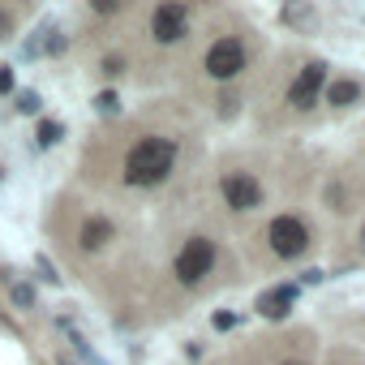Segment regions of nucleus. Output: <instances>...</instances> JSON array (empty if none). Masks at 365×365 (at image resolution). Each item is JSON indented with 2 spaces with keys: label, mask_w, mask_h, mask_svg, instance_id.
Instances as JSON below:
<instances>
[{
  "label": "nucleus",
  "mask_w": 365,
  "mask_h": 365,
  "mask_svg": "<svg viewBox=\"0 0 365 365\" xmlns=\"http://www.w3.org/2000/svg\"><path fill=\"white\" fill-rule=\"evenodd\" d=\"M237 322H241L237 314H215V331H232Z\"/></svg>",
  "instance_id": "19"
},
{
  "label": "nucleus",
  "mask_w": 365,
  "mask_h": 365,
  "mask_svg": "<svg viewBox=\"0 0 365 365\" xmlns=\"http://www.w3.org/2000/svg\"><path fill=\"white\" fill-rule=\"evenodd\" d=\"M279 365H305V361H279Z\"/></svg>",
  "instance_id": "24"
},
{
  "label": "nucleus",
  "mask_w": 365,
  "mask_h": 365,
  "mask_svg": "<svg viewBox=\"0 0 365 365\" xmlns=\"http://www.w3.org/2000/svg\"><path fill=\"white\" fill-rule=\"evenodd\" d=\"M35 267H39V275H43V284H52V288H56V284H61V275H56V267H52V262H48V258H43V254H39V258H35Z\"/></svg>",
  "instance_id": "15"
},
{
  "label": "nucleus",
  "mask_w": 365,
  "mask_h": 365,
  "mask_svg": "<svg viewBox=\"0 0 365 365\" xmlns=\"http://www.w3.org/2000/svg\"><path fill=\"white\" fill-rule=\"evenodd\" d=\"M322 279H327L322 271H301V284H322Z\"/></svg>",
  "instance_id": "23"
},
{
  "label": "nucleus",
  "mask_w": 365,
  "mask_h": 365,
  "mask_svg": "<svg viewBox=\"0 0 365 365\" xmlns=\"http://www.w3.org/2000/svg\"><path fill=\"white\" fill-rule=\"evenodd\" d=\"M0 279H9V271H5V267H0Z\"/></svg>",
  "instance_id": "25"
},
{
  "label": "nucleus",
  "mask_w": 365,
  "mask_h": 365,
  "mask_svg": "<svg viewBox=\"0 0 365 365\" xmlns=\"http://www.w3.org/2000/svg\"><path fill=\"white\" fill-rule=\"evenodd\" d=\"M69 48V39L61 35V31H48V39H43V52H52V56H61Z\"/></svg>",
  "instance_id": "14"
},
{
  "label": "nucleus",
  "mask_w": 365,
  "mask_h": 365,
  "mask_svg": "<svg viewBox=\"0 0 365 365\" xmlns=\"http://www.w3.org/2000/svg\"><path fill=\"white\" fill-rule=\"evenodd\" d=\"M61 365H73V361H69V356H61Z\"/></svg>",
  "instance_id": "26"
},
{
  "label": "nucleus",
  "mask_w": 365,
  "mask_h": 365,
  "mask_svg": "<svg viewBox=\"0 0 365 365\" xmlns=\"http://www.w3.org/2000/svg\"><path fill=\"white\" fill-rule=\"evenodd\" d=\"M185 22H190V5H155L150 14V35L155 43H176L180 35H185Z\"/></svg>",
  "instance_id": "6"
},
{
  "label": "nucleus",
  "mask_w": 365,
  "mask_h": 365,
  "mask_svg": "<svg viewBox=\"0 0 365 365\" xmlns=\"http://www.w3.org/2000/svg\"><path fill=\"white\" fill-rule=\"evenodd\" d=\"M267 241H271L275 258H301L314 237H309V224L301 215H275L271 228H267Z\"/></svg>",
  "instance_id": "2"
},
{
  "label": "nucleus",
  "mask_w": 365,
  "mask_h": 365,
  "mask_svg": "<svg viewBox=\"0 0 365 365\" xmlns=\"http://www.w3.org/2000/svg\"><path fill=\"white\" fill-rule=\"evenodd\" d=\"M9 31H14V18H9L5 9H0V39H9Z\"/></svg>",
  "instance_id": "21"
},
{
  "label": "nucleus",
  "mask_w": 365,
  "mask_h": 365,
  "mask_svg": "<svg viewBox=\"0 0 365 365\" xmlns=\"http://www.w3.org/2000/svg\"><path fill=\"white\" fill-rule=\"evenodd\" d=\"M9 91H14V69L0 65V95H9Z\"/></svg>",
  "instance_id": "18"
},
{
  "label": "nucleus",
  "mask_w": 365,
  "mask_h": 365,
  "mask_svg": "<svg viewBox=\"0 0 365 365\" xmlns=\"http://www.w3.org/2000/svg\"><path fill=\"white\" fill-rule=\"evenodd\" d=\"M356 99H361V86H356V82H348V78L327 86V103H335V108H352Z\"/></svg>",
  "instance_id": "10"
},
{
  "label": "nucleus",
  "mask_w": 365,
  "mask_h": 365,
  "mask_svg": "<svg viewBox=\"0 0 365 365\" xmlns=\"http://www.w3.org/2000/svg\"><path fill=\"white\" fill-rule=\"evenodd\" d=\"M95 112H99V116H116V112H120V99H116L112 91H99V95H95Z\"/></svg>",
  "instance_id": "12"
},
{
  "label": "nucleus",
  "mask_w": 365,
  "mask_h": 365,
  "mask_svg": "<svg viewBox=\"0 0 365 365\" xmlns=\"http://www.w3.org/2000/svg\"><path fill=\"white\" fill-rule=\"evenodd\" d=\"M61 133H65V129H61V120H43V125H39V133H35V142H39V146H52V142H61Z\"/></svg>",
  "instance_id": "13"
},
{
  "label": "nucleus",
  "mask_w": 365,
  "mask_h": 365,
  "mask_svg": "<svg viewBox=\"0 0 365 365\" xmlns=\"http://www.w3.org/2000/svg\"><path fill=\"white\" fill-rule=\"evenodd\" d=\"M292 301H297V284H284V288H267V292L254 301V309H258L262 318H284V314L292 309Z\"/></svg>",
  "instance_id": "9"
},
{
  "label": "nucleus",
  "mask_w": 365,
  "mask_h": 365,
  "mask_svg": "<svg viewBox=\"0 0 365 365\" xmlns=\"http://www.w3.org/2000/svg\"><path fill=\"white\" fill-rule=\"evenodd\" d=\"M39 108H43L39 91H22V95H18V112H22V116H39Z\"/></svg>",
  "instance_id": "11"
},
{
  "label": "nucleus",
  "mask_w": 365,
  "mask_h": 365,
  "mask_svg": "<svg viewBox=\"0 0 365 365\" xmlns=\"http://www.w3.org/2000/svg\"><path fill=\"white\" fill-rule=\"evenodd\" d=\"M211 267H215V241L211 237H194V241H185V250L176 254V279L185 288L202 284L211 275Z\"/></svg>",
  "instance_id": "3"
},
{
  "label": "nucleus",
  "mask_w": 365,
  "mask_h": 365,
  "mask_svg": "<svg viewBox=\"0 0 365 365\" xmlns=\"http://www.w3.org/2000/svg\"><path fill=\"white\" fill-rule=\"evenodd\" d=\"M103 73L116 78V73H120V56H103Z\"/></svg>",
  "instance_id": "20"
},
{
  "label": "nucleus",
  "mask_w": 365,
  "mask_h": 365,
  "mask_svg": "<svg viewBox=\"0 0 365 365\" xmlns=\"http://www.w3.org/2000/svg\"><path fill=\"white\" fill-rule=\"evenodd\" d=\"M279 18H284V22H314V9H297V5H292V9H284Z\"/></svg>",
  "instance_id": "17"
},
{
  "label": "nucleus",
  "mask_w": 365,
  "mask_h": 365,
  "mask_svg": "<svg viewBox=\"0 0 365 365\" xmlns=\"http://www.w3.org/2000/svg\"><path fill=\"white\" fill-rule=\"evenodd\" d=\"M120 5H116V0H95V14H116Z\"/></svg>",
  "instance_id": "22"
},
{
  "label": "nucleus",
  "mask_w": 365,
  "mask_h": 365,
  "mask_svg": "<svg viewBox=\"0 0 365 365\" xmlns=\"http://www.w3.org/2000/svg\"><path fill=\"white\" fill-rule=\"evenodd\" d=\"M322 86H327V65L314 61V65H305V69L297 73V82L288 86V103H292V108H309V103L322 95Z\"/></svg>",
  "instance_id": "7"
},
{
  "label": "nucleus",
  "mask_w": 365,
  "mask_h": 365,
  "mask_svg": "<svg viewBox=\"0 0 365 365\" xmlns=\"http://www.w3.org/2000/svg\"><path fill=\"white\" fill-rule=\"evenodd\" d=\"M172 163H176V142L172 138H142L125 155V180L129 185H159V180H168Z\"/></svg>",
  "instance_id": "1"
},
{
  "label": "nucleus",
  "mask_w": 365,
  "mask_h": 365,
  "mask_svg": "<svg viewBox=\"0 0 365 365\" xmlns=\"http://www.w3.org/2000/svg\"><path fill=\"white\" fill-rule=\"evenodd\" d=\"M112 237H116V228H112L108 215H91V220H82V228H78V245H82V254H99V250H108Z\"/></svg>",
  "instance_id": "8"
},
{
  "label": "nucleus",
  "mask_w": 365,
  "mask_h": 365,
  "mask_svg": "<svg viewBox=\"0 0 365 365\" xmlns=\"http://www.w3.org/2000/svg\"><path fill=\"white\" fill-rule=\"evenodd\" d=\"M202 65H207V73H211L215 82H228V78H237V73L245 69V43L228 35V39H220V43L207 48Z\"/></svg>",
  "instance_id": "4"
},
{
  "label": "nucleus",
  "mask_w": 365,
  "mask_h": 365,
  "mask_svg": "<svg viewBox=\"0 0 365 365\" xmlns=\"http://www.w3.org/2000/svg\"><path fill=\"white\" fill-rule=\"evenodd\" d=\"M0 180H5V168H0Z\"/></svg>",
  "instance_id": "27"
},
{
  "label": "nucleus",
  "mask_w": 365,
  "mask_h": 365,
  "mask_svg": "<svg viewBox=\"0 0 365 365\" xmlns=\"http://www.w3.org/2000/svg\"><path fill=\"white\" fill-rule=\"evenodd\" d=\"M14 305H22V309H31V305H35V288H26V284H18V288H14Z\"/></svg>",
  "instance_id": "16"
},
{
  "label": "nucleus",
  "mask_w": 365,
  "mask_h": 365,
  "mask_svg": "<svg viewBox=\"0 0 365 365\" xmlns=\"http://www.w3.org/2000/svg\"><path fill=\"white\" fill-rule=\"evenodd\" d=\"M220 194L232 211H258L262 207V185H258L254 172H228L220 180Z\"/></svg>",
  "instance_id": "5"
}]
</instances>
